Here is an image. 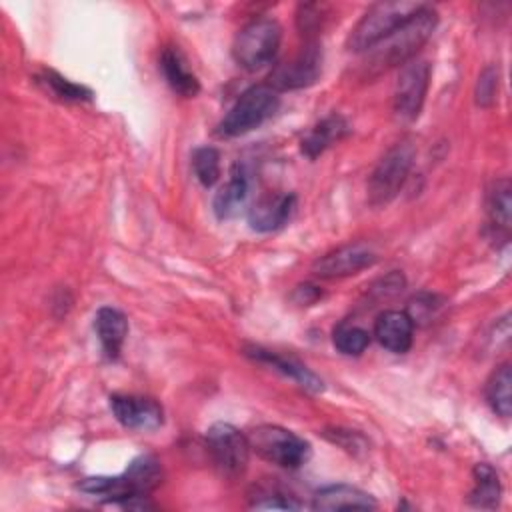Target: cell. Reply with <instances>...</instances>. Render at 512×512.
<instances>
[{"label":"cell","instance_id":"1","mask_svg":"<svg viewBox=\"0 0 512 512\" xmlns=\"http://www.w3.org/2000/svg\"><path fill=\"white\" fill-rule=\"evenodd\" d=\"M438 26V12L424 4L408 22L366 50L362 60V78H376L382 72L408 64L416 52L430 40Z\"/></svg>","mask_w":512,"mask_h":512},{"label":"cell","instance_id":"2","mask_svg":"<svg viewBox=\"0 0 512 512\" xmlns=\"http://www.w3.org/2000/svg\"><path fill=\"white\" fill-rule=\"evenodd\" d=\"M162 482V466L152 454L136 456L122 474L90 476L78 482V490L108 502L126 506L132 500L146 498Z\"/></svg>","mask_w":512,"mask_h":512},{"label":"cell","instance_id":"3","mask_svg":"<svg viewBox=\"0 0 512 512\" xmlns=\"http://www.w3.org/2000/svg\"><path fill=\"white\" fill-rule=\"evenodd\" d=\"M424 4L410 0H388L378 2L366 10V14L350 30L346 48L364 54L404 22H408Z\"/></svg>","mask_w":512,"mask_h":512},{"label":"cell","instance_id":"4","mask_svg":"<svg viewBox=\"0 0 512 512\" xmlns=\"http://www.w3.org/2000/svg\"><path fill=\"white\" fill-rule=\"evenodd\" d=\"M416 158V146L404 138L390 146L374 166L368 178V202L372 206H386L402 190Z\"/></svg>","mask_w":512,"mask_h":512},{"label":"cell","instance_id":"5","mask_svg":"<svg viewBox=\"0 0 512 512\" xmlns=\"http://www.w3.org/2000/svg\"><path fill=\"white\" fill-rule=\"evenodd\" d=\"M282 42V26L274 18H256L242 26L232 42V58L244 70L270 64Z\"/></svg>","mask_w":512,"mask_h":512},{"label":"cell","instance_id":"6","mask_svg":"<svg viewBox=\"0 0 512 512\" xmlns=\"http://www.w3.org/2000/svg\"><path fill=\"white\" fill-rule=\"evenodd\" d=\"M280 106V96L276 90L266 86H252L238 96L232 108L218 124V134L224 138H234L252 132L262 126Z\"/></svg>","mask_w":512,"mask_h":512},{"label":"cell","instance_id":"7","mask_svg":"<svg viewBox=\"0 0 512 512\" xmlns=\"http://www.w3.org/2000/svg\"><path fill=\"white\" fill-rule=\"evenodd\" d=\"M248 442L252 452L282 468H300L312 454L310 444L302 436L276 424H260L252 428L248 432Z\"/></svg>","mask_w":512,"mask_h":512},{"label":"cell","instance_id":"8","mask_svg":"<svg viewBox=\"0 0 512 512\" xmlns=\"http://www.w3.org/2000/svg\"><path fill=\"white\" fill-rule=\"evenodd\" d=\"M206 446L214 466L228 478L244 474L250 460L248 434L228 422H214L206 430Z\"/></svg>","mask_w":512,"mask_h":512},{"label":"cell","instance_id":"9","mask_svg":"<svg viewBox=\"0 0 512 512\" xmlns=\"http://www.w3.org/2000/svg\"><path fill=\"white\" fill-rule=\"evenodd\" d=\"M430 72L426 60H410L402 66L394 88V114L400 120L412 122L420 116L430 86Z\"/></svg>","mask_w":512,"mask_h":512},{"label":"cell","instance_id":"10","mask_svg":"<svg viewBox=\"0 0 512 512\" xmlns=\"http://www.w3.org/2000/svg\"><path fill=\"white\" fill-rule=\"evenodd\" d=\"M322 74V48L318 42H308L292 60L278 64L270 78L268 86L276 92L280 90H298L312 86Z\"/></svg>","mask_w":512,"mask_h":512},{"label":"cell","instance_id":"11","mask_svg":"<svg viewBox=\"0 0 512 512\" xmlns=\"http://www.w3.org/2000/svg\"><path fill=\"white\" fill-rule=\"evenodd\" d=\"M376 260L378 256L372 246L364 242H354L338 246L336 250H330L324 256H320L314 262L312 272L320 278H344L370 268Z\"/></svg>","mask_w":512,"mask_h":512},{"label":"cell","instance_id":"12","mask_svg":"<svg viewBox=\"0 0 512 512\" xmlns=\"http://www.w3.org/2000/svg\"><path fill=\"white\" fill-rule=\"evenodd\" d=\"M110 410L114 418L128 430H154L164 422L162 406L148 396L112 394Z\"/></svg>","mask_w":512,"mask_h":512},{"label":"cell","instance_id":"13","mask_svg":"<svg viewBox=\"0 0 512 512\" xmlns=\"http://www.w3.org/2000/svg\"><path fill=\"white\" fill-rule=\"evenodd\" d=\"M374 336L386 350L404 354L412 346L414 322L406 310H384L374 320Z\"/></svg>","mask_w":512,"mask_h":512},{"label":"cell","instance_id":"14","mask_svg":"<svg viewBox=\"0 0 512 512\" xmlns=\"http://www.w3.org/2000/svg\"><path fill=\"white\" fill-rule=\"evenodd\" d=\"M294 208V194H266L248 210V224L256 232L278 230L290 220Z\"/></svg>","mask_w":512,"mask_h":512},{"label":"cell","instance_id":"15","mask_svg":"<svg viewBox=\"0 0 512 512\" xmlns=\"http://www.w3.org/2000/svg\"><path fill=\"white\" fill-rule=\"evenodd\" d=\"M246 354L258 362H264L268 366H272L274 370H278L280 374L288 376L290 380H294L298 386L306 388L308 392H322L324 390V382L322 378H318L306 364H302L300 360L296 358H290V356H282L278 352H272V350H266L262 346H248L246 348Z\"/></svg>","mask_w":512,"mask_h":512},{"label":"cell","instance_id":"16","mask_svg":"<svg viewBox=\"0 0 512 512\" xmlns=\"http://www.w3.org/2000/svg\"><path fill=\"white\" fill-rule=\"evenodd\" d=\"M376 506L374 496L348 484L324 486L312 500L314 510H374Z\"/></svg>","mask_w":512,"mask_h":512},{"label":"cell","instance_id":"17","mask_svg":"<svg viewBox=\"0 0 512 512\" xmlns=\"http://www.w3.org/2000/svg\"><path fill=\"white\" fill-rule=\"evenodd\" d=\"M94 330L98 334V340H100V346H102L104 354L110 360H116L120 356L124 340L128 336L126 316L120 310L112 308V306H104L94 316Z\"/></svg>","mask_w":512,"mask_h":512},{"label":"cell","instance_id":"18","mask_svg":"<svg viewBox=\"0 0 512 512\" xmlns=\"http://www.w3.org/2000/svg\"><path fill=\"white\" fill-rule=\"evenodd\" d=\"M160 68H162L166 82L170 84V88L176 94H180L184 98H194L200 92V82H198L196 74L188 68V64L178 48L166 46L162 50Z\"/></svg>","mask_w":512,"mask_h":512},{"label":"cell","instance_id":"19","mask_svg":"<svg viewBox=\"0 0 512 512\" xmlns=\"http://www.w3.org/2000/svg\"><path fill=\"white\" fill-rule=\"evenodd\" d=\"M248 190H250V186H248L246 170L242 166H234L230 172V178L214 196L212 208H214L216 216L220 220H224V218H232L234 214H238L248 198Z\"/></svg>","mask_w":512,"mask_h":512},{"label":"cell","instance_id":"20","mask_svg":"<svg viewBox=\"0 0 512 512\" xmlns=\"http://www.w3.org/2000/svg\"><path fill=\"white\" fill-rule=\"evenodd\" d=\"M350 132L348 122L340 114H330L320 120L304 138H302V152L308 158L320 156L326 148L340 142Z\"/></svg>","mask_w":512,"mask_h":512},{"label":"cell","instance_id":"21","mask_svg":"<svg viewBox=\"0 0 512 512\" xmlns=\"http://www.w3.org/2000/svg\"><path fill=\"white\" fill-rule=\"evenodd\" d=\"M512 186L508 178H500L492 184L488 198H486V212L490 226L496 234H502L504 238L508 236L510 230V220H512V198H510Z\"/></svg>","mask_w":512,"mask_h":512},{"label":"cell","instance_id":"22","mask_svg":"<svg viewBox=\"0 0 512 512\" xmlns=\"http://www.w3.org/2000/svg\"><path fill=\"white\" fill-rule=\"evenodd\" d=\"M486 400L490 408L502 416L508 418L512 412V372L510 364H500L486 382Z\"/></svg>","mask_w":512,"mask_h":512},{"label":"cell","instance_id":"23","mask_svg":"<svg viewBox=\"0 0 512 512\" xmlns=\"http://www.w3.org/2000/svg\"><path fill=\"white\" fill-rule=\"evenodd\" d=\"M500 492H502V488H500L496 470L486 462L476 464L470 502L478 508H496V504L500 500Z\"/></svg>","mask_w":512,"mask_h":512},{"label":"cell","instance_id":"24","mask_svg":"<svg viewBox=\"0 0 512 512\" xmlns=\"http://www.w3.org/2000/svg\"><path fill=\"white\" fill-rule=\"evenodd\" d=\"M38 82L50 92L54 94L56 98L60 100H66V102H84V100H90L92 98V92L82 86V84H76L64 76H60L58 72L54 70H44L42 74H38Z\"/></svg>","mask_w":512,"mask_h":512},{"label":"cell","instance_id":"25","mask_svg":"<svg viewBox=\"0 0 512 512\" xmlns=\"http://www.w3.org/2000/svg\"><path fill=\"white\" fill-rule=\"evenodd\" d=\"M332 340H334L336 350H340L342 354H346V356H360L368 348V344H370V334L362 326L342 322V324H338L334 328Z\"/></svg>","mask_w":512,"mask_h":512},{"label":"cell","instance_id":"26","mask_svg":"<svg viewBox=\"0 0 512 512\" xmlns=\"http://www.w3.org/2000/svg\"><path fill=\"white\" fill-rule=\"evenodd\" d=\"M192 170L204 188L214 186L220 178V152L212 146L196 148L192 154Z\"/></svg>","mask_w":512,"mask_h":512},{"label":"cell","instance_id":"27","mask_svg":"<svg viewBox=\"0 0 512 512\" xmlns=\"http://www.w3.org/2000/svg\"><path fill=\"white\" fill-rule=\"evenodd\" d=\"M250 508L256 510H300L302 504L280 488H256Z\"/></svg>","mask_w":512,"mask_h":512},{"label":"cell","instance_id":"28","mask_svg":"<svg viewBox=\"0 0 512 512\" xmlns=\"http://www.w3.org/2000/svg\"><path fill=\"white\" fill-rule=\"evenodd\" d=\"M496 92H498V70L494 66H488L478 76V82H476V102L480 106H490L494 102Z\"/></svg>","mask_w":512,"mask_h":512},{"label":"cell","instance_id":"29","mask_svg":"<svg viewBox=\"0 0 512 512\" xmlns=\"http://www.w3.org/2000/svg\"><path fill=\"white\" fill-rule=\"evenodd\" d=\"M326 436H328L334 444L342 446V448L348 450V452H356L358 448H360V450H366L364 438H362L358 432H354V430H340V428H334L332 432H326Z\"/></svg>","mask_w":512,"mask_h":512}]
</instances>
